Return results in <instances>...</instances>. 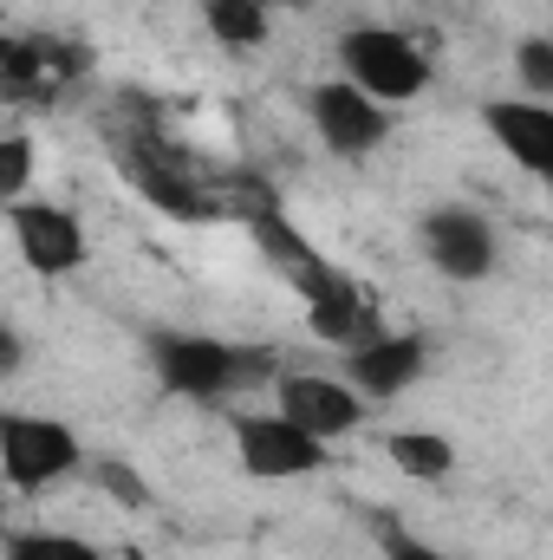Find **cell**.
I'll list each match as a JSON object with an SVG mask.
<instances>
[{
  "label": "cell",
  "mask_w": 553,
  "mask_h": 560,
  "mask_svg": "<svg viewBox=\"0 0 553 560\" xmlns=\"http://www.w3.org/2000/svg\"><path fill=\"white\" fill-rule=\"evenodd\" d=\"M489 138L502 143L508 163H521L534 183H553V98H489L482 105Z\"/></svg>",
  "instance_id": "9"
},
{
  "label": "cell",
  "mask_w": 553,
  "mask_h": 560,
  "mask_svg": "<svg viewBox=\"0 0 553 560\" xmlns=\"http://www.w3.org/2000/svg\"><path fill=\"white\" fill-rule=\"evenodd\" d=\"M85 463L79 450V430L59 418H39V411H0V476L13 489H52L66 482L72 469Z\"/></svg>",
  "instance_id": "3"
},
{
  "label": "cell",
  "mask_w": 553,
  "mask_h": 560,
  "mask_svg": "<svg viewBox=\"0 0 553 560\" xmlns=\"http://www.w3.org/2000/svg\"><path fill=\"white\" fill-rule=\"evenodd\" d=\"M515 79H521L528 98H553V39L548 33L515 39Z\"/></svg>",
  "instance_id": "16"
},
{
  "label": "cell",
  "mask_w": 553,
  "mask_h": 560,
  "mask_svg": "<svg viewBox=\"0 0 553 560\" xmlns=\"http://www.w3.org/2000/svg\"><path fill=\"white\" fill-rule=\"evenodd\" d=\"M339 79L365 85L385 105H404L430 92V52L398 26H345L339 33Z\"/></svg>",
  "instance_id": "2"
},
{
  "label": "cell",
  "mask_w": 553,
  "mask_h": 560,
  "mask_svg": "<svg viewBox=\"0 0 553 560\" xmlns=\"http://www.w3.org/2000/svg\"><path fill=\"white\" fill-rule=\"evenodd\" d=\"M7 560H98V548L72 528H13Z\"/></svg>",
  "instance_id": "15"
},
{
  "label": "cell",
  "mask_w": 553,
  "mask_h": 560,
  "mask_svg": "<svg viewBox=\"0 0 553 560\" xmlns=\"http://www.w3.org/2000/svg\"><path fill=\"white\" fill-rule=\"evenodd\" d=\"M385 456L398 463V476L411 482H449L456 476V443L443 430H391L385 436Z\"/></svg>",
  "instance_id": "14"
},
{
  "label": "cell",
  "mask_w": 553,
  "mask_h": 560,
  "mask_svg": "<svg viewBox=\"0 0 553 560\" xmlns=\"http://www.w3.org/2000/svg\"><path fill=\"white\" fill-rule=\"evenodd\" d=\"M274 411H286L293 423H306L313 436H345V430H358L365 411H372V398L339 372V378H326V372H280L274 378Z\"/></svg>",
  "instance_id": "7"
},
{
  "label": "cell",
  "mask_w": 553,
  "mask_h": 560,
  "mask_svg": "<svg viewBox=\"0 0 553 560\" xmlns=\"http://www.w3.org/2000/svg\"><path fill=\"white\" fill-rule=\"evenodd\" d=\"M306 319H313V332H319L326 346H345V352H358L365 339H378V332H372L365 293L339 275V268H332V280H326L319 293H306Z\"/></svg>",
  "instance_id": "11"
},
{
  "label": "cell",
  "mask_w": 553,
  "mask_h": 560,
  "mask_svg": "<svg viewBox=\"0 0 553 560\" xmlns=\"http://www.w3.org/2000/svg\"><path fill=\"white\" fill-rule=\"evenodd\" d=\"M378 555H385V560H449L443 548L416 541L411 528H398V522H385V528H378Z\"/></svg>",
  "instance_id": "19"
},
{
  "label": "cell",
  "mask_w": 553,
  "mask_h": 560,
  "mask_svg": "<svg viewBox=\"0 0 553 560\" xmlns=\"http://www.w3.org/2000/svg\"><path fill=\"white\" fill-rule=\"evenodd\" d=\"M416 242H423V261H430L436 275L462 280V287L489 280L495 275V255H502L495 222H489L482 209H469V202H443V209H430V215L416 222Z\"/></svg>",
  "instance_id": "5"
},
{
  "label": "cell",
  "mask_w": 553,
  "mask_h": 560,
  "mask_svg": "<svg viewBox=\"0 0 553 560\" xmlns=\"http://www.w3.org/2000/svg\"><path fill=\"white\" fill-rule=\"evenodd\" d=\"M98 489H105L118 509H131V515H143V509H150V489H143V476L131 469V463H118V456H105V463H98Z\"/></svg>",
  "instance_id": "18"
},
{
  "label": "cell",
  "mask_w": 553,
  "mask_h": 560,
  "mask_svg": "<svg viewBox=\"0 0 553 560\" xmlns=\"http://www.w3.org/2000/svg\"><path fill=\"white\" fill-rule=\"evenodd\" d=\"M26 183H33V138L26 131H7L0 138V196L7 202H26Z\"/></svg>",
  "instance_id": "17"
},
{
  "label": "cell",
  "mask_w": 553,
  "mask_h": 560,
  "mask_svg": "<svg viewBox=\"0 0 553 560\" xmlns=\"http://www.w3.org/2000/svg\"><path fill=\"white\" fill-rule=\"evenodd\" d=\"M20 359H26V346H20V332L7 326V332H0V378H20Z\"/></svg>",
  "instance_id": "20"
},
{
  "label": "cell",
  "mask_w": 553,
  "mask_h": 560,
  "mask_svg": "<svg viewBox=\"0 0 553 560\" xmlns=\"http://www.w3.org/2000/svg\"><path fill=\"white\" fill-rule=\"evenodd\" d=\"M306 118H313V138L326 143L332 156H372V150H385V138H391V105L372 98L352 79L313 85L306 92Z\"/></svg>",
  "instance_id": "6"
},
{
  "label": "cell",
  "mask_w": 553,
  "mask_h": 560,
  "mask_svg": "<svg viewBox=\"0 0 553 560\" xmlns=\"http://www.w3.org/2000/svg\"><path fill=\"white\" fill-rule=\"evenodd\" d=\"M7 229H13V248L33 275H72L85 268V222L59 202H7Z\"/></svg>",
  "instance_id": "8"
},
{
  "label": "cell",
  "mask_w": 553,
  "mask_h": 560,
  "mask_svg": "<svg viewBox=\"0 0 553 560\" xmlns=\"http://www.w3.org/2000/svg\"><path fill=\"white\" fill-rule=\"evenodd\" d=\"M202 20L228 52H261L274 33V0H202Z\"/></svg>",
  "instance_id": "13"
},
{
  "label": "cell",
  "mask_w": 553,
  "mask_h": 560,
  "mask_svg": "<svg viewBox=\"0 0 553 560\" xmlns=\"http://www.w3.org/2000/svg\"><path fill=\"white\" fill-rule=\"evenodd\" d=\"M235 456L261 482H299V476H319L332 463L326 436H313L306 423H293L286 411H248V418H235Z\"/></svg>",
  "instance_id": "4"
},
{
  "label": "cell",
  "mask_w": 553,
  "mask_h": 560,
  "mask_svg": "<svg viewBox=\"0 0 553 560\" xmlns=\"http://www.w3.org/2000/svg\"><path fill=\"white\" fill-rule=\"evenodd\" d=\"M125 176H131V189H138L143 202H156L163 215H176V222H202L215 202L196 189V176H183V170H169V163H156V156H125Z\"/></svg>",
  "instance_id": "12"
},
{
  "label": "cell",
  "mask_w": 553,
  "mask_h": 560,
  "mask_svg": "<svg viewBox=\"0 0 553 560\" xmlns=\"http://www.w3.org/2000/svg\"><path fill=\"white\" fill-rule=\"evenodd\" d=\"M293 7H306V0H293Z\"/></svg>",
  "instance_id": "21"
},
{
  "label": "cell",
  "mask_w": 553,
  "mask_h": 560,
  "mask_svg": "<svg viewBox=\"0 0 553 560\" xmlns=\"http://www.w3.org/2000/svg\"><path fill=\"white\" fill-rule=\"evenodd\" d=\"M150 359H156L163 392L189 405H222L242 385L280 378L268 346H228L215 332H150Z\"/></svg>",
  "instance_id": "1"
},
{
  "label": "cell",
  "mask_w": 553,
  "mask_h": 560,
  "mask_svg": "<svg viewBox=\"0 0 553 560\" xmlns=\"http://www.w3.org/2000/svg\"><path fill=\"white\" fill-rule=\"evenodd\" d=\"M423 365H430V339H423V332H378V339H365L358 352H345V378H352L372 405L404 398L416 378H423Z\"/></svg>",
  "instance_id": "10"
}]
</instances>
